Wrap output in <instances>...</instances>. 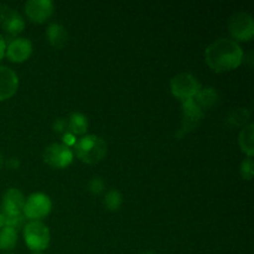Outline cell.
<instances>
[{
	"label": "cell",
	"mask_w": 254,
	"mask_h": 254,
	"mask_svg": "<svg viewBox=\"0 0 254 254\" xmlns=\"http://www.w3.org/2000/svg\"><path fill=\"white\" fill-rule=\"evenodd\" d=\"M205 60L215 72L231 71L242 64L243 50L235 40L221 37L208 45L205 50Z\"/></svg>",
	"instance_id": "obj_1"
},
{
	"label": "cell",
	"mask_w": 254,
	"mask_h": 254,
	"mask_svg": "<svg viewBox=\"0 0 254 254\" xmlns=\"http://www.w3.org/2000/svg\"><path fill=\"white\" fill-rule=\"evenodd\" d=\"M77 158L86 164H97L107 155L108 146L103 138L94 134H86L77 139L73 146Z\"/></svg>",
	"instance_id": "obj_2"
},
{
	"label": "cell",
	"mask_w": 254,
	"mask_h": 254,
	"mask_svg": "<svg viewBox=\"0 0 254 254\" xmlns=\"http://www.w3.org/2000/svg\"><path fill=\"white\" fill-rule=\"evenodd\" d=\"M24 240L32 252H44L49 248L51 235L49 227L41 221H30L22 228Z\"/></svg>",
	"instance_id": "obj_3"
},
{
	"label": "cell",
	"mask_w": 254,
	"mask_h": 254,
	"mask_svg": "<svg viewBox=\"0 0 254 254\" xmlns=\"http://www.w3.org/2000/svg\"><path fill=\"white\" fill-rule=\"evenodd\" d=\"M200 88L201 84L198 79L189 72H181L174 76L170 81L171 93L180 101L193 98Z\"/></svg>",
	"instance_id": "obj_4"
},
{
	"label": "cell",
	"mask_w": 254,
	"mask_h": 254,
	"mask_svg": "<svg viewBox=\"0 0 254 254\" xmlns=\"http://www.w3.org/2000/svg\"><path fill=\"white\" fill-rule=\"evenodd\" d=\"M181 102V126L176 133V138L186 135L200 126L203 118V111L192 98Z\"/></svg>",
	"instance_id": "obj_5"
},
{
	"label": "cell",
	"mask_w": 254,
	"mask_h": 254,
	"mask_svg": "<svg viewBox=\"0 0 254 254\" xmlns=\"http://www.w3.org/2000/svg\"><path fill=\"white\" fill-rule=\"evenodd\" d=\"M51 208V198L46 193L34 192L25 200L22 213H24L26 220L40 221L49 215Z\"/></svg>",
	"instance_id": "obj_6"
},
{
	"label": "cell",
	"mask_w": 254,
	"mask_h": 254,
	"mask_svg": "<svg viewBox=\"0 0 254 254\" xmlns=\"http://www.w3.org/2000/svg\"><path fill=\"white\" fill-rule=\"evenodd\" d=\"M228 30L235 41H248L254 35V20L247 11H238L230 17Z\"/></svg>",
	"instance_id": "obj_7"
},
{
	"label": "cell",
	"mask_w": 254,
	"mask_h": 254,
	"mask_svg": "<svg viewBox=\"0 0 254 254\" xmlns=\"http://www.w3.org/2000/svg\"><path fill=\"white\" fill-rule=\"evenodd\" d=\"M73 150L62 143H52L46 146L42 158L46 164L55 169H64L73 160Z\"/></svg>",
	"instance_id": "obj_8"
},
{
	"label": "cell",
	"mask_w": 254,
	"mask_h": 254,
	"mask_svg": "<svg viewBox=\"0 0 254 254\" xmlns=\"http://www.w3.org/2000/svg\"><path fill=\"white\" fill-rule=\"evenodd\" d=\"M0 25L7 34L17 35L25 29V20L17 10L0 4Z\"/></svg>",
	"instance_id": "obj_9"
},
{
	"label": "cell",
	"mask_w": 254,
	"mask_h": 254,
	"mask_svg": "<svg viewBox=\"0 0 254 254\" xmlns=\"http://www.w3.org/2000/svg\"><path fill=\"white\" fill-rule=\"evenodd\" d=\"M55 5L51 0H29L25 2V12L31 21L42 24L52 16Z\"/></svg>",
	"instance_id": "obj_10"
},
{
	"label": "cell",
	"mask_w": 254,
	"mask_h": 254,
	"mask_svg": "<svg viewBox=\"0 0 254 254\" xmlns=\"http://www.w3.org/2000/svg\"><path fill=\"white\" fill-rule=\"evenodd\" d=\"M32 52V42L26 37H16L7 44L5 54L11 62L26 61Z\"/></svg>",
	"instance_id": "obj_11"
},
{
	"label": "cell",
	"mask_w": 254,
	"mask_h": 254,
	"mask_svg": "<svg viewBox=\"0 0 254 254\" xmlns=\"http://www.w3.org/2000/svg\"><path fill=\"white\" fill-rule=\"evenodd\" d=\"M19 77L10 67L0 66V101L9 99L16 93Z\"/></svg>",
	"instance_id": "obj_12"
},
{
	"label": "cell",
	"mask_w": 254,
	"mask_h": 254,
	"mask_svg": "<svg viewBox=\"0 0 254 254\" xmlns=\"http://www.w3.org/2000/svg\"><path fill=\"white\" fill-rule=\"evenodd\" d=\"M25 200L24 193L19 189H9L2 195L1 213H21Z\"/></svg>",
	"instance_id": "obj_13"
},
{
	"label": "cell",
	"mask_w": 254,
	"mask_h": 254,
	"mask_svg": "<svg viewBox=\"0 0 254 254\" xmlns=\"http://www.w3.org/2000/svg\"><path fill=\"white\" fill-rule=\"evenodd\" d=\"M46 36L50 45L55 49H62L68 41V31L64 25L59 22H51L47 26Z\"/></svg>",
	"instance_id": "obj_14"
},
{
	"label": "cell",
	"mask_w": 254,
	"mask_h": 254,
	"mask_svg": "<svg viewBox=\"0 0 254 254\" xmlns=\"http://www.w3.org/2000/svg\"><path fill=\"white\" fill-rule=\"evenodd\" d=\"M192 99L202 111H205V109H210L211 107L217 103L218 92L213 87H203V88L201 87L200 91L196 93V96Z\"/></svg>",
	"instance_id": "obj_15"
},
{
	"label": "cell",
	"mask_w": 254,
	"mask_h": 254,
	"mask_svg": "<svg viewBox=\"0 0 254 254\" xmlns=\"http://www.w3.org/2000/svg\"><path fill=\"white\" fill-rule=\"evenodd\" d=\"M67 129L73 135H83L88 129V119L81 112H72L67 118Z\"/></svg>",
	"instance_id": "obj_16"
},
{
	"label": "cell",
	"mask_w": 254,
	"mask_h": 254,
	"mask_svg": "<svg viewBox=\"0 0 254 254\" xmlns=\"http://www.w3.org/2000/svg\"><path fill=\"white\" fill-rule=\"evenodd\" d=\"M253 139H254V124L248 123L245 127H242L238 135V144H240L241 149L243 153L250 158H253L254 154V146H253Z\"/></svg>",
	"instance_id": "obj_17"
},
{
	"label": "cell",
	"mask_w": 254,
	"mask_h": 254,
	"mask_svg": "<svg viewBox=\"0 0 254 254\" xmlns=\"http://www.w3.org/2000/svg\"><path fill=\"white\" fill-rule=\"evenodd\" d=\"M17 243V232L11 227L0 228V251H11Z\"/></svg>",
	"instance_id": "obj_18"
},
{
	"label": "cell",
	"mask_w": 254,
	"mask_h": 254,
	"mask_svg": "<svg viewBox=\"0 0 254 254\" xmlns=\"http://www.w3.org/2000/svg\"><path fill=\"white\" fill-rule=\"evenodd\" d=\"M123 203V196L117 189H111L107 191L106 196L103 198L104 207L108 211H118Z\"/></svg>",
	"instance_id": "obj_19"
},
{
	"label": "cell",
	"mask_w": 254,
	"mask_h": 254,
	"mask_svg": "<svg viewBox=\"0 0 254 254\" xmlns=\"http://www.w3.org/2000/svg\"><path fill=\"white\" fill-rule=\"evenodd\" d=\"M1 213V212H0ZM2 218H4V226L6 227L14 228L17 232V230L24 228L26 225V218H25L24 213H1Z\"/></svg>",
	"instance_id": "obj_20"
},
{
	"label": "cell",
	"mask_w": 254,
	"mask_h": 254,
	"mask_svg": "<svg viewBox=\"0 0 254 254\" xmlns=\"http://www.w3.org/2000/svg\"><path fill=\"white\" fill-rule=\"evenodd\" d=\"M251 118V112L247 108H237L228 116V122L235 127H245Z\"/></svg>",
	"instance_id": "obj_21"
},
{
	"label": "cell",
	"mask_w": 254,
	"mask_h": 254,
	"mask_svg": "<svg viewBox=\"0 0 254 254\" xmlns=\"http://www.w3.org/2000/svg\"><path fill=\"white\" fill-rule=\"evenodd\" d=\"M87 190L92 193V195H99L104 191V181L98 176H94L87 184Z\"/></svg>",
	"instance_id": "obj_22"
},
{
	"label": "cell",
	"mask_w": 254,
	"mask_h": 254,
	"mask_svg": "<svg viewBox=\"0 0 254 254\" xmlns=\"http://www.w3.org/2000/svg\"><path fill=\"white\" fill-rule=\"evenodd\" d=\"M253 168V158H250V156H247V158L241 163L240 171L241 175H242V178L245 179V180H251V179H252L254 173Z\"/></svg>",
	"instance_id": "obj_23"
},
{
	"label": "cell",
	"mask_w": 254,
	"mask_h": 254,
	"mask_svg": "<svg viewBox=\"0 0 254 254\" xmlns=\"http://www.w3.org/2000/svg\"><path fill=\"white\" fill-rule=\"evenodd\" d=\"M52 128H54L55 133H64V131L68 130V129H67V119L66 118L56 119V121L54 122Z\"/></svg>",
	"instance_id": "obj_24"
},
{
	"label": "cell",
	"mask_w": 254,
	"mask_h": 254,
	"mask_svg": "<svg viewBox=\"0 0 254 254\" xmlns=\"http://www.w3.org/2000/svg\"><path fill=\"white\" fill-rule=\"evenodd\" d=\"M62 140H64V143L66 146H68V148H71V146H74V144H76V135H73L72 133H69L68 130L64 131V136H62Z\"/></svg>",
	"instance_id": "obj_25"
},
{
	"label": "cell",
	"mask_w": 254,
	"mask_h": 254,
	"mask_svg": "<svg viewBox=\"0 0 254 254\" xmlns=\"http://www.w3.org/2000/svg\"><path fill=\"white\" fill-rule=\"evenodd\" d=\"M21 163H20L19 158H10L7 159L6 161V166L10 169V170H17L20 168Z\"/></svg>",
	"instance_id": "obj_26"
},
{
	"label": "cell",
	"mask_w": 254,
	"mask_h": 254,
	"mask_svg": "<svg viewBox=\"0 0 254 254\" xmlns=\"http://www.w3.org/2000/svg\"><path fill=\"white\" fill-rule=\"evenodd\" d=\"M5 50H6V42H5V39L1 36V34H0V61L5 56Z\"/></svg>",
	"instance_id": "obj_27"
},
{
	"label": "cell",
	"mask_w": 254,
	"mask_h": 254,
	"mask_svg": "<svg viewBox=\"0 0 254 254\" xmlns=\"http://www.w3.org/2000/svg\"><path fill=\"white\" fill-rule=\"evenodd\" d=\"M2 226H4V218H2L1 213H0V228H1Z\"/></svg>",
	"instance_id": "obj_28"
},
{
	"label": "cell",
	"mask_w": 254,
	"mask_h": 254,
	"mask_svg": "<svg viewBox=\"0 0 254 254\" xmlns=\"http://www.w3.org/2000/svg\"><path fill=\"white\" fill-rule=\"evenodd\" d=\"M140 254H155V253L151 252V251H145V252H141Z\"/></svg>",
	"instance_id": "obj_29"
},
{
	"label": "cell",
	"mask_w": 254,
	"mask_h": 254,
	"mask_svg": "<svg viewBox=\"0 0 254 254\" xmlns=\"http://www.w3.org/2000/svg\"><path fill=\"white\" fill-rule=\"evenodd\" d=\"M1 166H2V156L1 154H0V169H1Z\"/></svg>",
	"instance_id": "obj_30"
},
{
	"label": "cell",
	"mask_w": 254,
	"mask_h": 254,
	"mask_svg": "<svg viewBox=\"0 0 254 254\" xmlns=\"http://www.w3.org/2000/svg\"><path fill=\"white\" fill-rule=\"evenodd\" d=\"M32 254H44L42 252H34Z\"/></svg>",
	"instance_id": "obj_31"
},
{
	"label": "cell",
	"mask_w": 254,
	"mask_h": 254,
	"mask_svg": "<svg viewBox=\"0 0 254 254\" xmlns=\"http://www.w3.org/2000/svg\"><path fill=\"white\" fill-rule=\"evenodd\" d=\"M6 254H12V253H6Z\"/></svg>",
	"instance_id": "obj_32"
}]
</instances>
